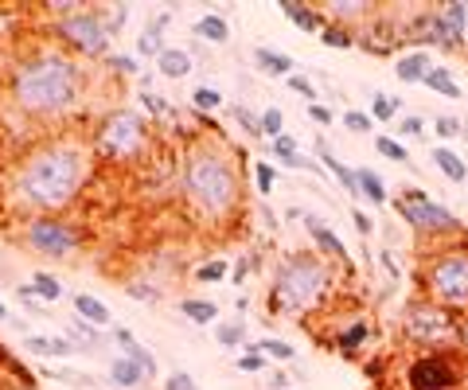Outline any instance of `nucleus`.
Returning <instances> with one entry per match:
<instances>
[{"mask_svg": "<svg viewBox=\"0 0 468 390\" xmlns=\"http://www.w3.org/2000/svg\"><path fill=\"white\" fill-rule=\"evenodd\" d=\"M418 254L422 297L449 308L453 317H468V234L449 242H422Z\"/></svg>", "mask_w": 468, "mask_h": 390, "instance_id": "5", "label": "nucleus"}, {"mask_svg": "<svg viewBox=\"0 0 468 390\" xmlns=\"http://www.w3.org/2000/svg\"><path fill=\"white\" fill-rule=\"evenodd\" d=\"M367 340H371V320L363 317V312H356V308H351L347 317L336 320V328L328 332V344L336 351H344V356H359V347Z\"/></svg>", "mask_w": 468, "mask_h": 390, "instance_id": "12", "label": "nucleus"}, {"mask_svg": "<svg viewBox=\"0 0 468 390\" xmlns=\"http://www.w3.org/2000/svg\"><path fill=\"white\" fill-rule=\"evenodd\" d=\"M278 8L285 12V20L297 24L301 32H324V20H320V12L312 5H301V0H281Z\"/></svg>", "mask_w": 468, "mask_h": 390, "instance_id": "21", "label": "nucleus"}, {"mask_svg": "<svg viewBox=\"0 0 468 390\" xmlns=\"http://www.w3.org/2000/svg\"><path fill=\"white\" fill-rule=\"evenodd\" d=\"M51 35L67 47V55L83 59H106L110 55V39L113 28L106 20V8H90V5H71L67 12H55L51 20Z\"/></svg>", "mask_w": 468, "mask_h": 390, "instance_id": "8", "label": "nucleus"}, {"mask_svg": "<svg viewBox=\"0 0 468 390\" xmlns=\"http://www.w3.org/2000/svg\"><path fill=\"white\" fill-rule=\"evenodd\" d=\"M379 266H383V273H386L390 281H402V269H398L395 250H390V246H386V250H379Z\"/></svg>", "mask_w": 468, "mask_h": 390, "instance_id": "51", "label": "nucleus"}, {"mask_svg": "<svg viewBox=\"0 0 468 390\" xmlns=\"http://www.w3.org/2000/svg\"><path fill=\"white\" fill-rule=\"evenodd\" d=\"M20 390H28V386H20Z\"/></svg>", "mask_w": 468, "mask_h": 390, "instance_id": "58", "label": "nucleus"}, {"mask_svg": "<svg viewBox=\"0 0 468 390\" xmlns=\"http://www.w3.org/2000/svg\"><path fill=\"white\" fill-rule=\"evenodd\" d=\"M106 67L113 71V74H141V63L133 59V55H113V51H110V55H106Z\"/></svg>", "mask_w": 468, "mask_h": 390, "instance_id": "43", "label": "nucleus"}, {"mask_svg": "<svg viewBox=\"0 0 468 390\" xmlns=\"http://www.w3.org/2000/svg\"><path fill=\"white\" fill-rule=\"evenodd\" d=\"M90 168H94V149L78 137H51L35 145L16 168L12 195L20 207L35 215H59L83 195Z\"/></svg>", "mask_w": 468, "mask_h": 390, "instance_id": "1", "label": "nucleus"}, {"mask_svg": "<svg viewBox=\"0 0 468 390\" xmlns=\"http://www.w3.org/2000/svg\"><path fill=\"white\" fill-rule=\"evenodd\" d=\"M398 137H406V141H422V137H425V122H422L418 113H406V117L398 122Z\"/></svg>", "mask_w": 468, "mask_h": 390, "instance_id": "42", "label": "nucleus"}, {"mask_svg": "<svg viewBox=\"0 0 468 390\" xmlns=\"http://www.w3.org/2000/svg\"><path fill=\"white\" fill-rule=\"evenodd\" d=\"M269 390H293V386H289L285 375H269Z\"/></svg>", "mask_w": 468, "mask_h": 390, "instance_id": "55", "label": "nucleus"}, {"mask_svg": "<svg viewBox=\"0 0 468 390\" xmlns=\"http://www.w3.org/2000/svg\"><path fill=\"white\" fill-rule=\"evenodd\" d=\"M320 44H324V47H336V51H351V47H356V32L340 28V24H324Z\"/></svg>", "mask_w": 468, "mask_h": 390, "instance_id": "34", "label": "nucleus"}, {"mask_svg": "<svg viewBox=\"0 0 468 390\" xmlns=\"http://www.w3.org/2000/svg\"><path fill=\"white\" fill-rule=\"evenodd\" d=\"M141 106H145L152 117H172V106H168L164 98H156V94H149V90H141Z\"/></svg>", "mask_w": 468, "mask_h": 390, "instance_id": "48", "label": "nucleus"}, {"mask_svg": "<svg viewBox=\"0 0 468 390\" xmlns=\"http://www.w3.org/2000/svg\"><path fill=\"white\" fill-rule=\"evenodd\" d=\"M398 336L414 356H422V351H461V317H453L449 308H441L418 293L402 308Z\"/></svg>", "mask_w": 468, "mask_h": 390, "instance_id": "6", "label": "nucleus"}, {"mask_svg": "<svg viewBox=\"0 0 468 390\" xmlns=\"http://www.w3.org/2000/svg\"><path fill=\"white\" fill-rule=\"evenodd\" d=\"M110 336H113L117 344H122V356H125V359H133L137 367H141V375H145V383L161 375V367H156V356H152V351H149L145 344H137V340H133V332H129V328H110Z\"/></svg>", "mask_w": 468, "mask_h": 390, "instance_id": "16", "label": "nucleus"}, {"mask_svg": "<svg viewBox=\"0 0 468 390\" xmlns=\"http://www.w3.org/2000/svg\"><path fill=\"white\" fill-rule=\"evenodd\" d=\"M195 35L207 39V44H215V47H223L230 39V24L219 16V12H207V16L195 20Z\"/></svg>", "mask_w": 468, "mask_h": 390, "instance_id": "27", "label": "nucleus"}, {"mask_svg": "<svg viewBox=\"0 0 468 390\" xmlns=\"http://www.w3.org/2000/svg\"><path fill=\"white\" fill-rule=\"evenodd\" d=\"M219 106H223V94H219L215 86H195L191 90V110L200 117H211Z\"/></svg>", "mask_w": 468, "mask_h": 390, "instance_id": "33", "label": "nucleus"}, {"mask_svg": "<svg viewBox=\"0 0 468 390\" xmlns=\"http://www.w3.org/2000/svg\"><path fill=\"white\" fill-rule=\"evenodd\" d=\"M429 71H434V59H429V51H406V55H398L395 59V74H398V83H422L425 86V78Z\"/></svg>", "mask_w": 468, "mask_h": 390, "instance_id": "17", "label": "nucleus"}, {"mask_svg": "<svg viewBox=\"0 0 468 390\" xmlns=\"http://www.w3.org/2000/svg\"><path fill=\"white\" fill-rule=\"evenodd\" d=\"M161 390H200V386H195V379H191L188 371H172V375L164 379V386H161Z\"/></svg>", "mask_w": 468, "mask_h": 390, "instance_id": "50", "label": "nucleus"}, {"mask_svg": "<svg viewBox=\"0 0 468 390\" xmlns=\"http://www.w3.org/2000/svg\"><path fill=\"white\" fill-rule=\"evenodd\" d=\"M356 180H359V195L367 203H386V184L379 172H371V168H356Z\"/></svg>", "mask_w": 468, "mask_h": 390, "instance_id": "30", "label": "nucleus"}, {"mask_svg": "<svg viewBox=\"0 0 468 390\" xmlns=\"http://www.w3.org/2000/svg\"><path fill=\"white\" fill-rule=\"evenodd\" d=\"M110 383H113V386H122V390H133V386L145 383V375H141V367H137L133 359L113 356V359H110Z\"/></svg>", "mask_w": 468, "mask_h": 390, "instance_id": "26", "label": "nucleus"}, {"mask_svg": "<svg viewBox=\"0 0 468 390\" xmlns=\"http://www.w3.org/2000/svg\"><path fill=\"white\" fill-rule=\"evenodd\" d=\"M254 347L262 351L266 359H273V363H293V359H297V347L285 344V340H278V336H262V340H258Z\"/></svg>", "mask_w": 468, "mask_h": 390, "instance_id": "32", "label": "nucleus"}, {"mask_svg": "<svg viewBox=\"0 0 468 390\" xmlns=\"http://www.w3.org/2000/svg\"><path fill=\"white\" fill-rule=\"evenodd\" d=\"M67 340H71V344H74V340H78V344H98V328H94V324H86V320H74Z\"/></svg>", "mask_w": 468, "mask_h": 390, "instance_id": "47", "label": "nucleus"}, {"mask_svg": "<svg viewBox=\"0 0 468 390\" xmlns=\"http://www.w3.org/2000/svg\"><path fill=\"white\" fill-rule=\"evenodd\" d=\"M406 390H464L468 386V356L464 351H422L406 359L402 371Z\"/></svg>", "mask_w": 468, "mask_h": 390, "instance_id": "9", "label": "nucleus"}, {"mask_svg": "<svg viewBox=\"0 0 468 390\" xmlns=\"http://www.w3.org/2000/svg\"><path fill=\"white\" fill-rule=\"evenodd\" d=\"M262 137H266V141L285 137V117H281V110H278V106L262 110Z\"/></svg>", "mask_w": 468, "mask_h": 390, "instance_id": "38", "label": "nucleus"}, {"mask_svg": "<svg viewBox=\"0 0 468 390\" xmlns=\"http://www.w3.org/2000/svg\"><path fill=\"white\" fill-rule=\"evenodd\" d=\"M0 320H8V305L5 301H0Z\"/></svg>", "mask_w": 468, "mask_h": 390, "instance_id": "57", "label": "nucleus"}, {"mask_svg": "<svg viewBox=\"0 0 468 390\" xmlns=\"http://www.w3.org/2000/svg\"><path fill=\"white\" fill-rule=\"evenodd\" d=\"M195 278H200V281H223L227 278V262H223V258H211V262L195 266Z\"/></svg>", "mask_w": 468, "mask_h": 390, "instance_id": "45", "label": "nucleus"}, {"mask_svg": "<svg viewBox=\"0 0 468 390\" xmlns=\"http://www.w3.org/2000/svg\"><path fill=\"white\" fill-rule=\"evenodd\" d=\"M332 269L317 250H289L278 258L269 278V293H266V308L281 320H308L324 312V305L332 301L336 278Z\"/></svg>", "mask_w": 468, "mask_h": 390, "instance_id": "3", "label": "nucleus"}, {"mask_svg": "<svg viewBox=\"0 0 468 390\" xmlns=\"http://www.w3.org/2000/svg\"><path fill=\"white\" fill-rule=\"evenodd\" d=\"M215 340L227 351H239L246 344V320H219L215 324Z\"/></svg>", "mask_w": 468, "mask_h": 390, "instance_id": "31", "label": "nucleus"}, {"mask_svg": "<svg viewBox=\"0 0 468 390\" xmlns=\"http://www.w3.org/2000/svg\"><path fill=\"white\" fill-rule=\"evenodd\" d=\"M429 161H434L437 164V172L441 176H445L449 180V184H464V180H468V164L461 161V156L457 152H453L449 145H437L434 152H429Z\"/></svg>", "mask_w": 468, "mask_h": 390, "instance_id": "19", "label": "nucleus"}, {"mask_svg": "<svg viewBox=\"0 0 468 390\" xmlns=\"http://www.w3.org/2000/svg\"><path fill=\"white\" fill-rule=\"evenodd\" d=\"M254 63H258V71L269 74V78H289L293 74V59L281 55V51H269V47H258Z\"/></svg>", "mask_w": 468, "mask_h": 390, "instance_id": "25", "label": "nucleus"}, {"mask_svg": "<svg viewBox=\"0 0 468 390\" xmlns=\"http://www.w3.org/2000/svg\"><path fill=\"white\" fill-rule=\"evenodd\" d=\"M461 351L468 356V317H461Z\"/></svg>", "mask_w": 468, "mask_h": 390, "instance_id": "56", "label": "nucleus"}, {"mask_svg": "<svg viewBox=\"0 0 468 390\" xmlns=\"http://www.w3.org/2000/svg\"><path fill=\"white\" fill-rule=\"evenodd\" d=\"M234 122H239L250 137H262V113H250L246 106H234Z\"/></svg>", "mask_w": 468, "mask_h": 390, "instance_id": "44", "label": "nucleus"}, {"mask_svg": "<svg viewBox=\"0 0 468 390\" xmlns=\"http://www.w3.org/2000/svg\"><path fill=\"white\" fill-rule=\"evenodd\" d=\"M425 86L434 90V94L449 98V102H461V83H457V78H453V71H449V67H434V71H429Z\"/></svg>", "mask_w": 468, "mask_h": 390, "instance_id": "28", "label": "nucleus"}, {"mask_svg": "<svg viewBox=\"0 0 468 390\" xmlns=\"http://www.w3.org/2000/svg\"><path fill=\"white\" fill-rule=\"evenodd\" d=\"M398 113H402V98H390V94H383V90H375V98H371L375 122H395Z\"/></svg>", "mask_w": 468, "mask_h": 390, "instance_id": "35", "label": "nucleus"}, {"mask_svg": "<svg viewBox=\"0 0 468 390\" xmlns=\"http://www.w3.org/2000/svg\"><path fill=\"white\" fill-rule=\"evenodd\" d=\"M317 152H320V164H324V172H332L336 180H340L347 195H359V180H356V168H347V164L340 161V156H332V152H328V145H324V141H317Z\"/></svg>", "mask_w": 468, "mask_h": 390, "instance_id": "20", "label": "nucleus"}, {"mask_svg": "<svg viewBox=\"0 0 468 390\" xmlns=\"http://www.w3.org/2000/svg\"><path fill=\"white\" fill-rule=\"evenodd\" d=\"M90 149L98 161L110 164H137L149 152V122L137 110L117 106L98 117L94 133H90Z\"/></svg>", "mask_w": 468, "mask_h": 390, "instance_id": "7", "label": "nucleus"}, {"mask_svg": "<svg viewBox=\"0 0 468 390\" xmlns=\"http://www.w3.org/2000/svg\"><path fill=\"white\" fill-rule=\"evenodd\" d=\"M254 184L262 195H273V184H278V164H266V161H258L254 164Z\"/></svg>", "mask_w": 468, "mask_h": 390, "instance_id": "40", "label": "nucleus"}, {"mask_svg": "<svg viewBox=\"0 0 468 390\" xmlns=\"http://www.w3.org/2000/svg\"><path fill=\"white\" fill-rule=\"evenodd\" d=\"M184 200L188 207L207 223H223L239 211V200H242V180H239V168H234L230 152H223L211 141H200L191 145L184 156Z\"/></svg>", "mask_w": 468, "mask_h": 390, "instance_id": "4", "label": "nucleus"}, {"mask_svg": "<svg viewBox=\"0 0 468 390\" xmlns=\"http://www.w3.org/2000/svg\"><path fill=\"white\" fill-rule=\"evenodd\" d=\"M328 24H340V28H363L367 20H375V5L371 0H328Z\"/></svg>", "mask_w": 468, "mask_h": 390, "instance_id": "15", "label": "nucleus"}, {"mask_svg": "<svg viewBox=\"0 0 468 390\" xmlns=\"http://www.w3.org/2000/svg\"><path fill=\"white\" fill-rule=\"evenodd\" d=\"M308 117H312L317 125H332V110L320 106V102H312V106H308Z\"/></svg>", "mask_w": 468, "mask_h": 390, "instance_id": "53", "label": "nucleus"}, {"mask_svg": "<svg viewBox=\"0 0 468 390\" xmlns=\"http://www.w3.org/2000/svg\"><path fill=\"white\" fill-rule=\"evenodd\" d=\"M24 347L35 351V356H47V359H67L78 351V344H71L67 336H28Z\"/></svg>", "mask_w": 468, "mask_h": 390, "instance_id": "18", "label": "nucleus"}, {"mask_svg": "<svg viewBox=\"0 0 468 390\" xmlns=\"http://www.w3.org/2000/svg\"><path fill=\"white\" fill-rule=\"evenodd\" d=\"M168 20H172V16L164 12V16H156L149 28H141V35H137V55H141V59H149V55H152V59H161V51L168 47L164 39H161V32H164V24H168Z\"/></svg>", "mask_w": 468, "mask_h": 390, "instance_id": "24", "label": "nucleus"}, {"mask_svg": "<svg viewBox=\"0 0 468 390\" xmlns=\"http://www.w3.org/2000/svg\"><path fill=\"white\" fill-rule=\"evenodd\" d=\"M437 20H441V47H464V39H468V5L464 0L441 5Z\"/></svg>", "mask_w": 468, "mask_h": 390, "instance_id": "14", "label": "nucleus"}, {"mask_svg": "<svg viewBox=\"0 0 468 390\" xmlns=\"http://www.w3.org/2000/svg\"><path fill=\"white\" fill-rule=\"evenodd\" d=\"M180 312H184L191 324H219V305L203 301V297H188V301H180Z\"/></svg>", "mask_w": 468, "mask_h": 390, "instance_id": "29", "label": "nucleus"}, {"mask_svg": "<svg viewBox=\"0 0 468 390\" xmlns=\"http://www.w3.org/2000/svg\"><path fill=\"white\" fill-rule=\"evenodd\" d=\"M395 211L406 219V227L418 230L422 242H449V239H461L457 215H453L445 203H437L429 191H422V188H410V191L395 195Z\"/></svg>", "mask_w": 468, "mask_h": 390, "instance_id": "10", "label": "nucleus"}, {"mask_svg": "<svg viewBox=\"0 0 468 390\" xmlns=\"http://www.w3.org/2000/svg\"><path fill=\"white\" fill-rule=\"evenodd\" d=\"M301 223H305L308 239H312V246H317V254L324 258V262H328V266H344V269L351 266V262H347V246L340 242V234H336L328 223H324V219H317V215L305 211Z\"/></svg>", "mask_w": 468, "mask_h": 390, "instance_id": "13", "label": "nucleus"}, {"mask_svg": "<svg viewBox=\"0 0 468 390\" xmlns=\"http://www.w3.org/2000/svg\"><path fill=\"white\" fill-rule=\"evenodd\" d=\"M434 129H437L441 141H457V137H461V122H457V117H449V113L434 117Z\"/></svg>", "mask_w": 468, "mask_h": 390, "instance_id": "46", "label": "nucleus"}, {"mask_svg": "<svg viewBox=\"0 0 468 390\" xmlns=\"http://www.w3.org/2000/svg\"><path fill=\"white\" fill-rule=\"evenodd\" d=\"M74 312H78V320L94 324V328H113V317H110V308L102 305L98 297H90V293H78V297H74Z\"/></svg>", "mask_w": 468, "mask_h": 390, "instance_id": "23", "label": "nucleus"}, {"mask_svg": "<svg viewBox=\"0 0 468 390\" xmlns=\"http://www.w3.org/2000/svg\"><path fill=\"white\" fill-rule=\"evenodd\" d=\"M129 297H137V301H156V293L149 285H129Z\"/></svg>", "mask_w": 468, "mask_h": 390, "instance_id": "54", "label": "nucleus"}, {"mask_svg": "<svg viewBox=\"0 0 468 390\" xmlns=\"http://www.w3.org/2000/svg\"><path fill=\"white\" fill-rule=\"evenodd\" d=\"M24 242H28L35 254L67 262L74 250H83L86 234L74 223H67V219H59V215H35V219H28V227H24Z\"/></svg>", "mask_w": 468, "mask_h": 390, "instance_id": "11", "label": "nucleus"}, {"mask_svg": "<svg viewBox=\"0 0 468 390\" xmlns=\"http://www.w3.org/2000/svg\"><path fill=\"white\" fill-rule=\"evenodd\" d=\"M234 367H239V371H246V375H258V371H266V367H269V359H266V356H262V351H258V347H246L242 356L234 359Z\"/></svg>", "mask_w": 468, "mask_h": 390, "instance_id": "39", "label": "nucleus"}, {"mask_svg": "<svg viewBox=\"0 0 468 390\" xmlns=\"http://www.w3.org/2000/svg\"><path fill=\"white\" fill-rule=\"evenodd\" d=\"M375 149H379V156H386V161H395V164H410L406 145H402V141H395V137H386V133L375 137Z\"/></svg>", "mask_w": 468, "mask_h": 390, "instance_id": "37", "label": "nucleus"}, {"mask_svg": "<svg viewBox=\"0 0 468 390\" xmlns=\"http://www.w3.org/2000/svg\"><path fill=\"white\" fill-rule=\"evenodd\" d=\"M32 289H35V297H39V301H59V297H63V285H59V278H51V273L47 269H39L35 273V278H32Z\"/></svg>", "mask_w": 468, "mask_h": 390, "instance_id": "36", "label": "nucleus"}, {"mask_svg": "<svg viewBox=\"0 0 468 390\" xmlns=\"http://www.w3.org/2000/svg\"><path fill=\"white\" fill-rule=\"evenodd\" d=\"M285 83H289V90H293V94L308 98V106H312V102H317V86H312L305 74H289V78H285Z\"/></svg>", "mask_w": 468, "mask_h": 390, "instance_id": "49", "label": "nucleus"}, {"mask_svg": "<svg viewBox=\"0 0 468 390\" xmlns=\"http://www.w3.org/2000/svg\"><path fill=\"white\" fill-rule=\"evenodd\" d=\"M156 71H161L164 78H188L191 74V51H184V47H164L161 51V59H156Z\"/></svg>", "mask_w": 468, "mask_h": 390, "instance_id": "22", "label": "nucleus"}, {"mask_svg": "<svg viewBox=\"0 0 468 390\" xmlns=\"http://www.w3.org/2000/svg\"><path fill=\"white\" fill-rule=\"evenodd\" d=\"M8 90L24 117H32V122H59V117H67L83 106L86 71L78 67V59L67 55V51L44 47L12 67Z\"/></svg>", "mask_w": 468, "mask_h": 390, "instance_id": "2", "label": "nucleus"}, {"mask_svg": "<svg viewBox=\"0 0 468 390\" xmlns=\"http://www.w3.org/2000/svg\"><path fill=\"white\" fill-rule=\"evenodd\" d=\"M344 125H347V133H375V117L363 113V110H347Z\"/></svg>", "mask_w": 468, "mask_h": 390, "instance_id": "41", "label": "nucleus"}, {"mask_svg": "<svg viewBox=\"0 0 468 390\" xmlns=\"http://www.w3.org/2000/svg\"><path fill=\"white\" fill-rule=\"evenodd\" d=\"M351 223H356L359 239H371V234H375V223H371V215H363L359 207H356V211H351Z\"/></svg>", "mask_w": 468, "mask_h": 390, "instance_id": "52", "label": "nucleus"}]
</instances>
